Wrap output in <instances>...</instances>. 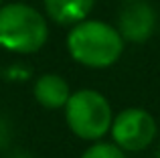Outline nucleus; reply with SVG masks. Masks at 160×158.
I'll use <instances>...</instances> for the list:
<instances>
[{
  "instance_id": "nucleus-3",
  "label": "nucleus",
  "mask_w": 160,
  "mask_h": 158,
  "mask_svg": "<svg viewBox=\"0 0 160 158\" xmlns=\"http://www.w3.org/2000/svg\"><path fill=\"white\" fill-rule=\"evenodd\" d=\"M65 120L69 130L85 142H98L109 132L113 111L108 97L95 89L71 91L65 103Z\"/></svg>"
},
{
  "instance_id": "nucleus-1",
  "label": "nucleus",
  "mask_w": 160,
  "mask_h": 158,
  "mask_svg": "<svg viewBox=\"0 0 160 158\" xmlns=\"http://www.w3.org/2000/svg\"><path fill=\"white\" fill-rule=\"evenodd\" d=\"M65 45L75 63L89 69H108L124 55L126 41L113 24L87 16L69 27Z\"/></svg>"
},
{
  "instance_id": "nucleus-7",
  "label": "nucleus",
  "mask_w": 160,
  "mask_h": 158,
  "mask_svg": "<svg viewBox=\"0 0 160 158\" xmlns=\"http://www.w3.org/2000/svg\"><path fill=\"white\" fill-rule=\"evenodd\" d=\"M32 95L45 110H61L71 95V87L65 77L57 73H45L35 81Z\"/></svg>"
},
{
  "instance_id": "nucleus-2",
  "label": "nucleus",
  "mask_w": 160,
  "mask_h": 158,
  "mask_svg": "<svg viewBox=\"0 0 160 158\" xmlns=\"http://www.w3.org/2000/svg\"><path fill=\"white\" fill-rule=\"evenodd\" d=\"M49 18L27 2L0 4V47L18 55H31L47 45Z\"/></svg>"
},
{
  "instance_id": "nucleus-4",
  "label": "nucleus",
  "mask_w": 160,
  "mask_h": 158,
  "mask_svg": "<svg viewBox=\"0 0 160 158\" xmlns=\"http://www.w3.org/2000/svg\"><path fill=\"white\" fill-rule=\"evenodd\" d=\"M109 134L113 144L124 152H142L154 142L158 126L150 111L142 107H126L113 116Z\"/></svg>"
},
{
  "instance_id": "nucleus-11",
  "label": "nucleus",
  "mask_w": 160,
  "mask_h": 158,
  "mask_svg": "<svg viewBox=\"0 0 160 158\" xmlns=\"http://www.w3.org/2000/svg\"><path fill=\"white\" fill-rule=\"evenodd\" d=\"M0 4H2V0H0Z\"/></svg>"
},
{
  "instance_id": "nucleus-8",
  "label": "nucleus",
  "mask_w": 160,
  "mask_h": 158,
  "mask_svg": "<svg viewBox=\"0 0 160 158\" xmlns=\"http://www.w3.org/2000/svg\"><path fill=\"white\" fill-rule=\"evenodd\" d=\"M79 158H128L126 152L120 146H116L113 142H93Z\"/></svg>"
},
{
  "instance_id": "nucleus-5",
  "label": "nucleus",
  "mask_w": 160,
  "mask_h": 158,
  "mask_svg": "<svg viewBox=\"0 0 160 158\" xmlns=\"http://www.w3.org/2000/svg\"><path fill=\"white\" fill-rule=\"evenodd\" d=\"M118 12V24L122 39L126 43L142 45L154 37L158 28V12L148 0H130Z\"/></svg>"
},
{
  "instance_id": "nucleus-6",
  "label": "nucleus",
  "mask_w": 160,
  "mask_h": 158,
  "mask_svg": "<svg viewBox=\"0 0 160 158\" xmlns=\"http://www.w3.org/2000/svg\"><path fill=\"white\" fill-rule=\"evenodd\" d=\"M95 0H43L45 14L59 27H73L91 14Z\"/></svg>"
},
{
  "instance_id": "nucleus-10",
  "label": "nucleus",
  "mask_w": 160,
  "mask_h": 158,
  "mask_svg": "<svg viewBox=\"0 0 160 158\" xmlns=\"http://www.w3.org/2000/svg\"><path fill=\"white\" fill-rule=\"evenodd\" d=\"M156 158H160V152H158V156H156Z\"/></svg>"
},
{
  "instance_id": "nucleus-9",
  "label": "nucleus",
  "mask_w": 160,
  "mask_h": 158,
  "mask_svg": "<svg viewBox=\"0 0 160 158\" xmlns=\"http://www.w3.org/2000/svg\"><path fill=\"white\" fill-rule=\"evenodd\" d=\"M120 2H130V0H120Z\"/></svg>"
}]
</instances>
